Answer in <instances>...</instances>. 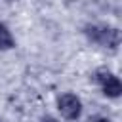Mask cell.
<instances>
[{
	"instance_id": "7a4b0ae2",
	"label": "cell",
	"mask_w": 122,
	"mask_h": 122,
	"mask_svg": "<svg viewBox=\"0 0 122 122\" xmlns=\"http://www.w3.org/2000/svg\"><path fill=\"white\" fill-rule=\"evenodd\" d=\"M57 105H59L61 114H63L65 118H69V120H76V118L80 116V112H82V103H80V99H78L76 95H72V93L61 95L59 101H57Z\"/></svg>"
},
{
	"instance_id": "277c9868",
	"label": "cell",
	"mask_w": 122,
	"mask_h": 122,
	"mask_svg": "<svg viewBox=\"0 0 122 122\" xmlns=\"http://www.w3.org/2000/svg\"><path fill=\"white\" fill-rule=\"evenodd\" d=\"M10 48H13L11 32L8 30V27L4 23H0V50H10Z\"/></svg>"
},
{
	"instance_id": "6da1fadb",
	"label": "cell",
	"mask_w": 122,
	"mask_h": 122,
	"mask_svg": "<svg viewBox=\"0 0 122 122\" xmlns=\"http://www.w3.org/2000/svg\"><path fill=\"white\" fill-rule=\"evenodd\" d=\"M86 34L92 42L99 44V46H105V48H111L114 50L120 42V34L116 29L112 27H99V25H90L86 27Z\"/></svg>"
},
{
	"instance_id": "5b68a950",
	"label": "cell",
	"mask_w": 122,
	"mask_h": 122,
	"mask_svg": "<svg viewBox=\"0 0 122 122\" xmlns=\"http://www.w3.org/2000/svg\"><path fill=\"white\" fill-rule=\"evenodd\" d=\"M93 122H109V120H107V118H95Z\"/></svg>"
},
{
	"instance_id": "3957f363",
	"label": "cell",
	"mask_w": 122,
	"mask_h": 122,
	"mask_svg": "<svg viewBox=\"0 0 122 122\" xmlns=\"http://www.w3.org/2000/svg\"><path fill=\"white\" fill-rule=\"evenodd\" d=\"M95 78H97V82L101 84L105 95H109V97H118V95H120L122 86H120V80H118L112 72H109V71L103 69V71H97Z\"/></svg>"
},
{
	"instance_id": "8992f818",
	"label": "cell",
	"mask_w": 122,
	"mask_h": 122,
	"mask_svg": "<svg viewBox=\"0 0 122 122\" xmlns=\"http://www.w3.org/2000/svg\"><path fill=\"white\" fill-rule=\"evenodd\" d=\"M42 122H57V120H53V118H44Z\"/></svg>"
}]
</instances>
